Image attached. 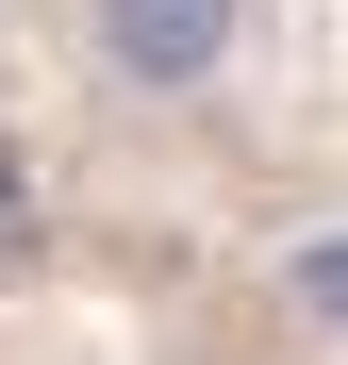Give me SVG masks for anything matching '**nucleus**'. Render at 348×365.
Wrapping results in <instances>:
<instances>
[{
    "label": "nucleus",
    "mask_w": 348,
    "mask_h": 365,
    "mask_svg": "<svg viewBox=\"0 0 348 365\" xmlns=\"http://www.w3.org/2000/svg\"><path fill=\"white\" fill-rule=\"evenodd\" d=\"M232 34H249V0H100V67L116 83H149V100H183L232 67Z\"/></svg>",
    "instance_id": "f257e3e1"
},
{
    "label": "nucleus",
    "mask_w": 348,
    "mask_h": 365,
    "mask_svg": "<svg viewBox=\"0 0 348 365\" xmlns=\"http://www.w3.org/2000/svg\"><path fill=\"white\" fill-rule=\"evenodd\" d=\"M299 316H332V332H348V232H315V250H299Z\"/></svg>",
    "instance_id": "f03ea898"
}]
</instances>
